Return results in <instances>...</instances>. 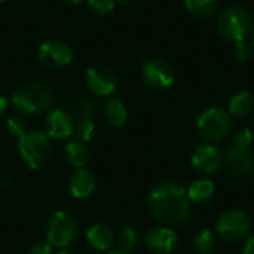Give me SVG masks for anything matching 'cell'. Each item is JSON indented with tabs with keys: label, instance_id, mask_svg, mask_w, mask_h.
Here are the masks:
<instances>
[{
	"label": "cell",
	"instance_id": "1",
	"mask_svg": "<svg viewBox=\"0 0 254 254\" xmlns=\"http://www.w3.org/2000/svg\"><path fill=\"white\" fill-rule=\"evenodd\" d=\"M152 216L165 226H182L190 219V201L186 189L177 182H162L149 193Z\"/></svg>",
	"mask_w": 254,
	"mask_h": 254
},
{
	"label": "cell",
	"instance_id": "2",
	"mask_svg": "<svg viewBox=\"0 0 254 254\" xmlns=\"http://www.w3.org/2000/svg\"><path fill=\"white\" fill-rule=\"evenodd\" d=\"M10 103L18 113L33 116L48 112L54 103V97L45 85L37 82H27L13 91Z\"/></svg>",
	"mask_w": 254,
	"mask_h": 254
},
{
	"label": "cell",
	"instance_id": "3",
	"mask_svg": "<svg viewBox=\"0 0 254 254\" xmlns=\"http://www.w3.org/2000/svg\"><path fill=\"white\" fill-rule=\"evenodd\" d=\"M216 25L222 37L237 43L246 40L252 34L253 18L247 7L232 4L220 10Z\"/></svg>",
	"mask_w": 254,
	"mask_h": 254
},
{
	"label": "cell",
	"instance_id": "4",
	"mask_svg": "<svg viewBox=\"0 0 254 254\" xmlns=\"http://www.w3.org/2000/svg\"><path fill=\"white\" fill-rule=\"evenodd\" d=\"M18 152L28 168L42 170L51 156L49 137L42 131H27L18 138Z\"/></svg>",
	"mask_w": 254,
	"mask_h": 254
},
{
	"label": "cell",
	"instance_id": "5",
	"mask_svg": "<svg viewBox=\"0 0 254 254\" xmlns=\"http://www.w3.org/2000/svg\"><path fill=\"white\" fill-rule=\"evenodd\" d=\"M198 132L207 141H222L232 129L231 115L220 107H210L202 112L196 121Z\"/></svg>",
	"mask_w": 254,
	"mask_h": 254
},
{
	"label": "cell",
	"instance_id": "6",
	"mask_svg": "<svg viewBox=\"0 0 254 254\" xmlns=\"http://www.w3.org/2000/svg\"><path fill=\"white\" fill-rule=\"evenodd\" d=\"M46 243L55 249H67L77 237V225L71 214L57 211L51 216L46 225Z\"/></svg>",
	"mask_w": 254,
	"mask_h": 254
},
{
	"label": "cell",
	"instance_id": "7",
	"mask_svg": "<svg viewBox=\"0 0 254 254\" xmlns=\"http://www.w3.org/2000/svg\"><path fill=\"white\" fill-rule=\"evenodd\" d=\"M252 229V220L247 213L241 210H231L223 213L216 222V234L228 241L237 243L244 240Z\"/></svg>",
	"mask_w": 254,
	"mask_h": 254
},
{
	"label": "cell",
	"instance_id": "8",
	"mask_svg": "<svg viewBox=\"0 0 254 254\" xmlns=\"http://www.w3.org/2000/svg\"><path fill=\"white\" fill-rule=\"evenodd\" d=\"M37 58L39 61L49 68H61L71 63L73 52L71 49L58 40H48L43 42L37 49Z\"/></svg>",
	"mask_w": 254,
	"mask_h": 254
},
{
	"label": "cell",
	"instance_id": "9",
	"mask_svg": "<svg viewBox=\"0 0 254 254\" xmlns=\"http://www.w3.org/2000/svg\"><path fill=\"white\" fill-rule=\"evenodd\" d=\"M143 80L153 89H167L174 83L176 74L173 67L162 60H150L143 65Z\"/></svg>",
	"mask_w": 254,
	"mask_h": 254
},
{
	"label": "cell",
	"instance_id": "10",
	"mask_svg": "<svg viewBox=\"0 0 254 254\" xmlns=\"http://www.w3.org/2000/svg\"><path fill=\"white\" fill-rule=\"evenodd\" d=\"M85 80H86L89 91L94 92L95 95H100V97H106V95L113 94L116 91V86H118L116 76H115L113 70L106 67V65L89 67L86 70Z\"/></svg>",
	"mask_w": 254,
	"mask_h": 254
},
{
	"label": "cell",
	"instance_id": "11",
	"mask_svg": "<svg viewBox=\"0 0 254 254\" xmlns=\"http://www.w3.org/2000/svg\"><path fill=\"white\" fill-rule=\"evenodd\" d=\"M144 244L150 253L170 254L176 250L179 244V238H177V234L168 226L155 228L146 234Z\"/></svg>",
	"mask_w": 254,
	"mask_h": 254
},
{
	"label": "cell",
	"instance_id": "12",
	"mask_svg": "<svg viewBox=\"0 0 254 254\" xmlns=\"http://www.w3.org/2000/svg\"><path fill=\"white\" fill-rule=\"evenodd\" d=\"M192 165L202 174H213L216 173L222 162H223V153L213 144H201L198 146L192 153Z\"/></svg>",
	"mask_w": 254,
	"mask_h": 254
},
{
	"label": "cell",
	"instance_id": "13",
	"mask_svg": "<svg viewBox=\"0 0 254 254\" xmlns=\"http://www.w3.org/2000/svg\"><path fill=\"white\" fill-rule=\"evenodd\" d=\"M45 129L48 137L55 140H64L68 138L74 131V122L70 113H67L65 110L55 109L48 115L45 121Z\"/></svg>",
	"mask_w": 254,
	"mask_h": 254
},
{
	"label": "cell",
	"instance_id": "14",
	"mask_svg": "<svg viewBox=\"0 0 254 254\" xmlns=\"http://www.w3.org/2000/svg\"><path fill=\"white\" fill-rule=\"evenodd\" d=\"M223 162L237 176L249 177L254 171V161L252 153L247 149H240L237 146L229 147L223 153Z\"/></svg>",
	"mask_w": 254,
	"mask_h": 254
},
{
	"label": "cell",
	"instance_id": "15",
	"mask_svg": "<svg viewBox=\"0 0 254 254\" xmlns=\"http://www.w3.org/2000/svg\"><path fill=\"white\" fill-rule=\"evenodd\" d=\"M68 188H70V193L74 198H77V199L89 198L97 188L95 176L86 168H79L71 176Z\"/></svg>",
	"mask_w": 254,
	"mask_h": 254
},
{
	"label": "cell",
	"instance_id": "16",
	"mask_svg": "<svg viewBox=\"0 0 254 254\" xmlns=\"http://www.w3.org/2000/svg\"><path fill=\"white\" fill-rule=\"evenodd\" d=\"M86 240H88L91 247H94V249H97L100 252L109 250L115 243V237H113L112 229L109 226L103 225V223L92 225L86 231Z\"/></svg>",
	"mask_w": 254,
	"mask_h": 254
},
{
	"label": "cell",
	"instance_id": "17",
	"mask_svg": "<svg viewBox=\"0 0 254 254\" xmlns=\"http://www.w3.org/2000/svg\"><path fill=\"white\" fill-rule=\"evenodd\" d=\"M214 183L208 179H198L193 180L189 188L186 189L188 192V198L190 202H207L208 199H211V196L214 195Z\"/></svg>",
	"mask_w": 254,
	"mask_h": 254
},
{
	"label": "cell",
	"instance_id": "18",
	"mask_svg": "<svg viewBox=\"0 0 254 254\" xmlns=\"http://www.w3.org/2000/svg\"><path fill=\"white\" fill-rule=\"evenodd\" d=\"M254 107L253 95L247 91L237 92L231 100H229V107L228 113L234 118H246L252 113Z\"/></svg>",
	"mask_w": 254,
	"mask_h": 254
},
{
	"label": "cell",
	"instance_id": "19",
	"mask_svg": "<svg viewBox=\"0 0 254 254\" xmlns=\"http://www.w3.org/2000/svg\"><path fill=\"white\" fill-rule=\"evenodd\" d=\"M65 158L74 168H85L89 162V150L82 141H70L65 146Z\"/></svg>",
	"mask_w": 254,
	"mask_h": 254
},
{
	"label": "cell",
	"instance_id": "20",
	"mask_svg": "<svg viewBox=\"0 0 254 254\" xmlns=\"http://www.w3.org/2000/svg\"><path fill=\"white\" fill-rule=\"evenodd\" d=\"M104 115H106V119L109 121V124L112 127H122L128 118V112H127L125 104L118 98H112L106 103Z\"/></svg>",
	"mask_w": 254,
	"mask_h": 254
},
{
	"label": "cell",
	"instance_id": "21",
	"mask_svg": "<svg viewBox=\"0 0 254 254\" xmlns=\"http://www.w3.org/2000/svg\"><path fill=\"white\" fill-rule=\"evenodd\" d=\"M97 103L92 98H79L77 101H74V104L71 106V119L73 122H79V121H86L91 119L94 121V116L97 113Z\"/></svg>",
	"mask_w": 254,
	"mask_h": 254
},
{
	"label": "cell",
	"instance_id": "22",
	"mask_svg": "<svg viewBox=\"0 0 254 254\" xmlns=\"http://www.w3.org/2000/svg\"><path fill=\"white\" fill-rule=\"evenodd\" d=\"M217 244V237L211 229H201L195 240H193V247L199 254H210Z\"/></svg>",
	"mask_w": 254,
	"mask_h": 254
},
{
	"label": "cell",
	"instance_id": "23",
	"mask_svg": "<svg viewBox=\"0 0 254 254\" xmlns=\"http://www.w3.org/2000/svg\"><path fill=\"white\" fill-rule=\"evenodd\" d=\"M219 4V0H185V6L193 16L204 18L211 15Z\"/></svg>",
	"mask_w": 254,
	"mask_h": 254
},
{
	"label": "cell",
	"instance_id": "24",
	"mask_svg": "<svg viewBox=\"0 0 254 254\" xmlns=\"http://www.w3.org/2000/svg\"><path fill=\"white\" fill-rule=\"evenodd\" d=\"M137 243H138V234L132 228H124L121 231V234L118 235V240H116L118 250H121L124 253L132 252L135 249Z\"/></svg>",
	"mask_w": 254,
	"mask_h": 254
},
{
	"label": "cell",
	"instance_id": "25",
	"mask_svg": "<svg viewBox=\"0 0 254 254\" xmlns=\"http://www.w3.org/2000/svg\"><path fill=\"white\" fill-rule=\"evenodd\" d=\"M74 132L77 135V138L80 141H89L95 132V124L94 121L91 119H86V121H79L76 122V127H74Z\"/></svg>",
	"mask_w": 254,
	"mask_h": 254
},
{
	"label": "cell",
	"instance_id": "26",
	"mask_svg": "<svg viewBox=\"0 0 254 254\" xmlns=\"http://www.w3.org/2000/svg\"><path fill=\"white\" fill-rule=\"evenodd\" d=\"M88 9L95 15H107L115 9L116 0H86Z\"/></svg>",
	"mask_w": 254,
	"mask_h": 254
},
{
	"label": "cell",
	"instance_id": "27",
	"mask_svg": "<svg viewBox=\"0 0 254 254\" xmlns=\"http://www.w3.org/2000/svg\"><path fill=\"white\" fill-rule=\"evenodd\" d=\"M254 135L252 132L250 128H240L237 132H235V137H234V141H235V146L240 147V149H247L253 144Z\"/></svg>",
	"mask_w": 254,
	"mask_h": 254
},
{
	"label": "cell",
	"instance_id": "28",
	"mask_svg": "<svg viewBox=\"0 0 254 254\" xmlns=\"http://www.w3.org/2000/svg\"><path fill=\"white\" fill-rule=\"evenodd\" d=\"M253 52L254 48L252 46V43H249L247 40H241V42H237L235 43L234 54H235V57L240 61H249V60H252Z\"/></svg>",
	"mask_w": 254,
	"mask_h": 254
},
{
	"label": "cell",
	"instance_id": "29",
	"mask_svg": "<svg viewBox=\"0 0 254 254\" xmlns=\"http://www.w3.org/2000/svg\"><path fill=\"white\" fill-rule=\"evenodd\" d=\"M6 128H7L9 134L15 135L18 138L27 132V125H25L24 119H21V118H10V119H7Z\"/></svg>",
	"mask_w": 254,
	"mask_h": 254
},
{
	"label": "cell",
	"instance_id": "30",
	"mask_svg": "<svg viewBox=\"0 0 254 254\" xmlns=\"http://www.w3.org/2000/svg\"><path fill=\"white\" fill-rule=\"evenodd\" d=\"M28 254H52V246L49 243H36L30 247Z\"/></svg>",
	"mask_w": 254,
	"mask_h": 254
},
{
	"label": "cell",
	"instance_id": "31",
	"mask_svg": "<svg viewBox=\"0 0 254 254\" xmlns=\"http://www.w3.org/2000/svg\"><path fill=\"white\" fill-rule=\"evenodd\" d=\"M243 254H254V235L247 238V241L243 247Z\"/></svg>",
	"mask_w": 254,
	"mask_h": 254
},
{
	"label": "cell",
	"instance_id": "32",
	"mask_svg": "<svg viewBox=\"0 0 254 254\" xmlns=\"http://www.w3.org/2000/svg\"><path fill=\"white\" fill-rule=\"evenodd\" d=\"M6 109H7V100L0 95V116L6 112Z\"/></svg>",
	"mask_w": 254,
	"mask_h": 254
},
{
	"label": "cell",
	"instance_id": "33",
	"mask_svg": "<svg viewBox=\"0 0 254 254\" xmlns=\"http://www.w3.org/2000/svg\"><path fill=\"white\" fill-rule=\"evenodd\" d=\"M64 1H67V3H71V4H79V3H82L83 0H64Z\"/></svg>",
	"mask_w": 254,
	"mask_h": 254
},
{
	"label": "cell",
	"instance_id": "34",
	"mask_svg": "<svg viewBox=\"0 0 254 254\" xmlns=\"http://www.w3.org/2000/svg\"><path fill=\"white\" fill-rule=\"evenodd\" d=\"M107 254H128V253H124V252H121V250H112V252H109Z\"/></svg>",
	"mask_w": 254,
	"mask_h": 254
},
{
	"label": "cell",
	"instance_id": "35",
	"mask_svg": "<svg viewBox=\"0 0 254 254\" xmlns=\"http://www.w3.org/2000/svg\"><path fill=\"white\" fill-rule=\"evenodd\" d=\"M57 254H73V253H70V252H67V250H61V252H58Z\"/></svg>",
	"mask_w": 254,
	"mask_h": 254
},
{
	"label": "cell",
	"instance_id": "36",
	"mask_svg": "<svg viewBox=\"0 0 254 254\" xmlns=\"http://www.w3.org/2000/svg\"><path fill=\"white\" fill-rule=\"evenodd\" d=\"M252 46L254 48V33H253V36H252Z\"/></svg>",
	"mask_w": 254,
	"mask_h": 254
},
{
	"label": "cell",
	"instance_id": "37",
	"mask_svg": "<svg viewBox=\"0 0 254 254\" xmlns=\"http://www.w3.org/2000/svg\"><path fill=\"white\" fill-rule=\"evenodd\" d=\"M3 1H6V0H0V3H3Z\"/></svg>",
	"mask_w": 254,
	"mask_h": 254
}]
</instances>
